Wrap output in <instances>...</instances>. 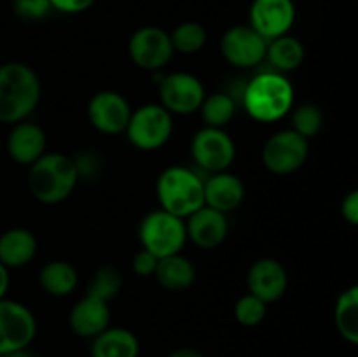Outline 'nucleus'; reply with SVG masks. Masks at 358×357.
Wrapping results in <instances>:
<instances>
[{
  "mask_svg": "<svg viewBox=\"0 0 358 357\" xmlns=\"http://www.w3.org/2000/svg\"><path fill=\"white\" fill-rule=\"evenodd\" d=\"M191 153L196 164L210 174L226 172L236 158V146L224 128L205 126L192 136Z\"/></svg>",
  "mask_w": 358,
  "mask_h": 357,
  "instance_id": "nucleus-9",
  "label": "nucleus"
},
{
  "mask_svg": "<svg viewBox=\"0 0 358 357\" xmlns=\"http://www.w3.org/2000/svg\"><path fill=\"white\" fill-rule=\"evenodd\" d=\"M41 79L31 66L21 62L0 65V122L27 121L41 102Z\"/></svg>",
  "mask_w": 358,
  "mask_h": 357,
  "instance_id": "nucleus-1",
  "label": "nucleus"
},
{
  "mask_svg": "<svg viewBox=\"0 0 358 357\" xmlns=\"http://www.w3.org/2000/svg\"><path fill=\"white\" fill-rule=\"evenodd\" d=\"M45 133L35 122H16L7 136V153L16 163L34 164L45 154Z\"/></svg>",
  "mask_w": 358,
  "mask_h": 357,
  "instance_id": "nucleus-18",
  "label": "nucleus"
},
{
  "mask_svg": "<svg viewBox=\"0 0 358 357\" xmlns=\"http://www.w3.org/2000/svg\"><path fill=\"white\" fill-rule=\"evenodd\" d=\"M13 10L21 21L35 23L44 20L52 9L49 0H13Z\"/></svg>",
  "mask_w": 358,
  "mask_h": 357,
  "instance_id": "nucleus-31",
  "label": "nucleus"
},
{
  "mask_svg": "<svg viewBox=\"0 0 358 357\" xmlns=\"http://www.w3.org/2000/svg\"><path fill=\"white\" fill-rule=\"evenodd\" d=\"M334 324L343 340L358 343V287L352 286L339 294L334 307Z\"/></svg>",
  "mask_w": 358,
  "mask_h": 357,
  "instance_id": "nucleus-25",
  "label": "nucleus"
},
{
  "mask_svg": "<svg viewBox=\"0 0 358 357\" xmlns=\"http://www.w3.org/2000/svg\"><path fill=\"white\" fill-rule=\"evenodd\" d=\"M173 52L170 34L159 27L147 24L133 31L129 37L128 55L131 62L142 70L154 72V70L163 69L171 59Z\"/></svg>",
  "mask_w": 358,
  "mask_h": 357,
  "instance_id": "nucleus-10",
  "label": "nucleus"
},
{
  "mask_svg": "<svg viewBox=\"0 0 358 357\" xmlns=\"http://www.w3.org/2000/svg\"><path fill=\"white\" fill-rule=\"evenodd\" d=\"M245 198V186L238 175L229 172L212 174L205 181V205L227 214L238 209Z\"/></svg>",
  "mask_w": 358,
  "mask_h": 357,
  "instance_id": "nucleus-19",
  "label": "nucleus"
},
{
  "mask_svg": "<svg viewBox=\"0 0 358 357\" xmlns=\"http://www.w3.org/2000/svg\"><path fill=\"white\" fill-rule=\"evenodd\" d=\"M70 329L80 338L93 340L110 324V308L108 303L98 300V298L86 296L77 301L70 310Z\"/></svg>",
  "mask_w": 358,
  "mask_h": 357,
  "instance_id": "nucleus-17",
  "label": "nucleus"
},
{
  "mask_svg": "<svg viewBox=\"0 0 358 357\" xmlns=\"http://www.w3.org/2000/svg\"><path fill=\"white\" fill-rule=\"evenodd\" d=\"M73 163H76L79 178L96 175L98 168H100V161H98V158L91 153L80 154L79 158H76V160H73Z\"/></svg>",
  "mask_w": 358,
  "mask_h": 357,
  "instance_id": "nucleus-34",
  "label": "nucleus"
},
{
  "mask_svg": "<svg viewBox=\"0 0 358 357\" xmlns=\"http://www.w3.org/2000/svg\"><path fill=\"white\" fill-rule=\"evenodd\" d=\"M292 128L296 133H299L304 139L318 135L324 126V115L322 111L313 104H303L294 108L292 112Z\"/></svg>",
  "mask_w": 358,
  "mask_h": 357,
  "instance_id": "nucleus-29",
  "label": "nucleus"
},
{
  "mask_svg": "<svg viewBox=\"0 0 358 357\" xmlns=\"http://www.w3.org/2000/svg\"><path fill=\"white\" fill-rule=\"evenodd\" d=\"M37 335V321L20 301L0 300V356L28 349Z\"/></svg>",
  "mask_w": 358,
  "mask_h": 357,
  "instance_id": "nucleus-8",
  "label": "nucleus"
},
{
  "mask_svg": "<svg viewBox=\"0 0 358 357\" xmlns=\"http://www.w3.org/2000/svg\"><path fill=\"white\" fill-rule=\"evenodd\" d=\"M187 238L201 248H215L226 240L229 224L226 214L203 205L185 220Z\"/></svg>",
  "mask_w": 358,
  "mask_h": 357,
  "instance_id": "nucleus-16",
  "label": "nucleus"
},
{
  "mask_svg": "<svg viewBox=\"0 0 358 357\" xmlns=\"http://www.w3.org/2000/svg\"><path fill=\"white\" fill-rule=\"evenodd\" d=\"M38 282L48 294L63 298L76 290L79 275L70 262L56 259V261H49L48 265L42 266L41 273H38Z\"/></svg>",
  "mask_w": 358,
  "mask_h": 357,
  "instance_id": "nucleus-23",
  "label": "nucleus"
},
{
  "mask_svg": "<svg viewBox=\"0 0 358 357\" xmlns=\"http://www.w3.org/2000/svg\"><path fill=\"white\" fill-rule=\"evenodd\" d=\"M0 357H34V356H31L28 349H20V350H13V352L9 354H3V356Z\"/></svg>",
  "mask_w": 358,
  "mask_h": 357,
  "instance_id": "nucleus-38",
  "label": "nucleus"
},
{
  "mask_svg": "<svg viewBox=\"0 0 358 357\" xmlns=\"http://www.w3.org/2000/svg\"><path fill=\"white\" fill-rule=\"evenodd\" d=\"M140 343L135 332L124 328H110L93 338L91 357H138Z\"/></svg>",
  "mask_w": 358,
  "mask_h": 357,
  "instance_id": "nucleus-21",
  "label": "nucleus"
},
{
  "mask_svg": "<svg viewBox=\"0 0 358 357\" xmlns=\"http://www.w3.org/2000/svg\"><path fill=\"white\" fill-rule=\"evenodd\" d=\"M37 238L24 227H10L0 234V262L10 268H21L35 258Z\"/></svg>",
  "mask_w": 358,
  "mask_h": 357,
  "instance_id": "nucleus-20",
  "label": "nucleus"
},
{
  "mask_svg": "<svg viewBox=\"0 0 358 357\" xmlns=\"http://www.w3.org/2000/svg\"><path fill=\"white\" fill-rule=\"evenodd\" d=\"M79 182L76 163L70 156L62 153L44 154L30 164L28 186L41 203L56 205L69 198Z\"/></svg>",
  "mask_w": 358,
  "mask_h": 357,
  "instance_id": "nucleus-3",
  "label": "nucleus"
},
{
  "mask_svg": "<svg viewBox=\"0 0 358 357\" xmlns=\"http://www.w3.org/2000/svg\"><path fill=\"white\" fill-rule=\"evenodd\" d=\"M124 132L136 149L156 150L170 140L173 119L161 104H147L131 112Z\"/></svg>",
  "mask_w": 358,
  "mask_h": 357,
  "instance_id": "nucleus-6",
  "label": "nucleus"
},
{
  "mask_svg": "<svg viewBox=\"0 0 358 357\" xmlns=\"http://www.w3.org/2000/svg\"><path fill=\"white\" fill-rule=\"evenodd\" d=\"M268 41L250 24H236L222 35L220 51L227 63L238 69H252L266 59Z\"/></svg>",
  "mask_w": 358,
  "mask_h": 357,
  "instance_id": "nucleus-11",
  "label": "nucleus"
},
{
  "mask_svg": "<svg viewBox=\"0 0 358 357\" xmlns=\"http://www.w3.org/2000/svg\"><path fill=\"white\" fill-rule=\"evenodd\" d=\"M168 357H206V356L203 352H199V350L189 349V346H185V349L173 350V352H171Z\"/></svg>",
  "mask_w": 358,
  "mask_h": 357,
  "instance_id": "nucleus-37",
  "label": "nucleus"
},
{
  "mask_svg": "<svg viewBox=\"0 0 358 357\" xmlns=\"http://www.w3.org/2000/svg\"><path fill=\"white\" fill-rule=\"evenodd\" d=\"M131 107L128 100L117 91H98L87 104L90 122L105 135H117L128 126L131 118Z\"/></svg>",
  "mask_w": 358,
  "mask_h": 357,
  "instance_id": "nucleus-13",
  "label": "nucleus"
},
{
  "mask_svg": "<svg viewBox=\"0 0 358 357\" xmlns=\"http://www.w3.org/2000/svg\"><path fill=\"white\" fill-rule=\"evenodd\" d=\"M9 270L6 268V266L0 262V300L2 298H6V293L7 289H9Z\"/></svg>",
  "mask_w": 358,
  "mask_h": 357,
  "instance_id": "nucleus-36",
  "label": "nucleus"
},
{
  "mask_svg": "<svg viewBox=\"0 0 358 357\" xmlns=\"http://www.w3.org/2000/svg\"><path fill=\"white\" fill-rule=\"evenodd\" d=\"M304 56H306V51H304L303 42L292 35L287 34L268 41L266 58L278 72H292L299 69L304 62Z\"/></svg>",
  "mask_w": 358,
  "mask_h": 357,
  "instance_id": "nucleus-24",
  "label": "nucleus"
},
{
  "mask_svg": "<svg viewBox=\"0 0 358 357\" xmlns=\"http://www.w3.org/2000/svg\"><path fill=\"white\" fill-rule=\"evenodd\" d=\"M121 289L122 275L117 272V268H114V266H103V268H100L94 273L93 280H91L90 287H87V294L108 303L112 298H115L121 293Z\"/></svg>",
  "mask_w": 358,
  "mask_h": 357,
  "instance_id": "nucleus-28",
  "label": "nucleus"
},
{
  "mask_svg": "<svg viewBox=\"0 0 358 357\" xmlns=\"http://www.w3.org/2000/svg\"><path fill=\"white\" fill-rule=\"evenodd\" d=\"M206 30L198 21H184L177 24L170 34L173 51L182 52V55H194L201 51L206 44Z\"/></svg>",
  "mask_w": 358,
  "mask_h": 357,
  "instance_id": "nucleus-27",
  "label": "nucleus"
},
{
  "mask_svg": "<svg viewBox=\"0 0 358 357\" xmlns=\"http://www.w3.org/2000/svg\"><path fill=\"white\" fill-rule=\"evenodd\" d=\"M157 262H159V258L154 255L152 252H149L147 248H140L135 255H133L131 268L136 275L140 276H149L154 275L157 268Z\"/></svg>",
  "mask_w": 358,
  "mask_h": 357,
  "instance_id": "nucleus-32",
  "label": "nucleus"
},
{
  "mask_svg": "<svg viewBox=\"0 0 358 357\" xmlns=\"http://www.w3.org/2000/svg\"><path fill=\"white\" fill-rule=\"evenodd\" d=\"M96 0H49L51 9L63 14H80L94 6Z\"/></svg>",
  "mask_w": 358,
  "mask_h": 357,
  "instance_id": "nucleus-33",
  "label": "nucleus"
},
{
  "mask_svg": "<svg viewBox=\"0 0 358 357\" xmlns=\"http://www.w3.org/2000/svg\"><path fill=\"white\" fill-rule=\"evenodd\" d=\"M250 27L266 41L287 35L296 21L292 0H254L250 6Z\"/></svg>",
  "mask_w": 358,
  "mask_h": 357,
  "instance_id": "nucleus-14",
  "label": "nucleus"
},
{
  "mask_svg": "<svg viewBox=\"0 0 358 357\" xmlns=\"http://www.w3.org/2000/svg\"><path fill=\"white\" fill-rule=\"evenodd\" d=\"M247 284L250 294L268 304L275 303L285 294L289 275L280 261L273 258H261L248 270Z\"/></svg>",
  "mask_w": 358,
  "mask_h": 357,
  "instance_id": "nucleus-15",
  "label": "nucleus"
},
{
  "mask_svg": "<svg viewBox=\"0 0 358 357\" xmlns=\"http://www.w3.org/2000/svg\"><path fill=\"white\" fill-rule=\"evenodd\" d=\"M161 209L187 219L205 205V181L191 168L170 167L161 172L156 184Z\"/></svg>",
  "mask_w": 358,
  "mask_h": 357,
  "instance_id": "nucleus-4",
  "label": "nucleus"
},
{
  "mask_svg": "<svg viewBox=\"0 0 358 357\" xmlns=\"http://www.w3.org/2000/svg\"><path fill=\"white\" fill-rule=\"evenodd\" d=\"M266 312H268V304L259 300V298H255L254 294L248 293L236 301L234 317L245 328H254V326H259L264 321Z\"/></svg>",
  "mask_w": 358,
  "mask_h": 357,
  "instance_id": "nucleus-30",
  "label": "nucleus"
},
{
  "mask_svg": "<svg viewBox=\"0 0 358 357\" xmlns=\"http://www.w3.org/2000/svg\"><path fill=\"white\" fill-rule=\"evenodd\" d=\"M341 214L345 217V220L352 226L358 224V191L348 192L345 200L341 203Z\"/></svg>",
  "mask_w": 358,
  "mask_h": 357,
  "instance_id": "nucleus-35",
  "label": "nucleus"
},
{
  "mask_svg": "<svg viewBox=\"0 0 358 357\" xmlns=\"http://www.w3.org/2000/svg\"><path fill=\"white\" fill-rule=\"evenodd\" d=\"M199 112H201L205 126L224 128L236 114V102L227 93H213L205 97Z\"/></svg>",
  "mask_w": 358,
  "mask_h": 357,
  "instance_id": "nucleus-26",
  "label": "nucleus"
},
{
  "mask_svg": "<svg viewBox=\"0 0 358 357\" xmlns=\"http://www.w3.org/2000/svg\"><path fill=\"white\" fill-rule=\"evenodd\" d=\"M161 105L170 114H192L199 111L205 100L201 80L187 72H175L163 77L159 84Z\"/></svg>",
  "mask_w": 358,
  "mask_h": 357,
  "instance_id": "nucleus-12",
  "label": "nucleus"
},
{
  "mask_svg": "<svg viewBox=\"0 0 358 357\" xmlns=\"http://www.w3.org/2000/svg\"><path fill=\"white\" fill-rule=\"evenodd\" d=\"M310 144L294 130L273 133L262 149V161L269 172L276 175H289L306 163Z\"/></svg>",
  "mask_w": 358,
  "mask_h": 357,
  "instance_id": "nucleus-7",
  "label": "nucleus"
},
{
  "mask_svg": "<svg viewBox=\"0 0 358 357\" xmlns=\"http://www.w3.org/2000/svg\"><path fill=\"white\" fill-rule=\"evenodd\" d=\"M241 104L252 119L275 122L285 118L294 105V88L280 72H262L248 80Z\"/></svg>",
  "mask_w": 358,
  "mask_h": 357,
  "instance_id": "nucleus-2",
  "label": "nucleus"
},
{
  "mask_svg": "<svg viewBox=\"0 0 358 357\" xmlns=\"http://www.w3.org/2000/svg\"><path fill=\"white\" fill-rule=\"evenodd\" d=\"M154 276L164 289L178 293L189 289L194 284L196 268L187 258L182 254H173L159 259Z\"/></svg>",
  "mask_w": 358,
  "mask_h": 357,
  "instance_id": "nucleus-22",
  "label": "nucleus"
},
{
  "mask_svg": "<svg viewBox=\"0 0 358 357\" xmlns=\"http://www.w3.org/2000/svg\"><path fill=\"white\" fill-rule=\"evenodd\" d=\"M138 233L142 248H147L159 259L180 254L187 240L185 220L163 209L147 214L140 224Z\"/></svg>",
  "mask_w": 358,
  "mask_h": 357,
  "instance_id": "nucleus-5",
  "label": "nucleus"
}]
</instances>
